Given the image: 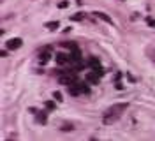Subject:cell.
Listing matches in <instances>:
<instances>
[{
  "label": "cell",
  "mask_w": 155,
  "mask_h": 141,
  "mask_svg": "<svg viewBox=\"0 0 155 141\" xmlns=\"http://www.w3.org/2000/svg\"><path fill=\"white\" fill-rule=\"evenodd\" d=\"M129 109V102H116L113 106H109L106 111H104V116H102V122L106 125H111L115 123L116 120H120V116Z\"/></svg>",
  "instance_id": "obj_1"
},
{
  "label": "cell",
  "mask_w": 155,
  "mask_h": 141,
  "mask_svg": "<svg viewBox=\"0 0 155 141\" xmlns=\"http://www.w3.org/2000/svg\"><path fill=\"white\" fill-rule=\"evenodd\" d=\"M67 92L71 95H81V94H88L90 90H88L87 83H79V81H76V83H72V85L67 86Z\"/></svg>",
  "instance_id": "obj_2"
},
{
  "label": "cell",
  "mask_w": 155,
  "mask_h": 141,
  "mask_svg": "<svg viewBox=\"0 0 155 141\" xmlns=\"http://www.w3.org/2000/svg\"><path fill=\"white\" fill-rule=\"evenodd\" d=\"M58 81L62 85H72L78 81V76H76V71L72 69V71H69V72H60V76H58Z\"/></svg>",
  "instance_id": "obj_3"
},
{
  "label": "cell",
  "mask_w": 155,
  "mask_h": 141,
  "mask_svg": "<svg viewBox=\"0 0 155 141\" xmlns=\"http://www.w3.org/2000/svg\"><path fill=\"white\" fill-rule=\"evenodd\" d=\"M78 62H81V51L74 48V49H71V55H69V64H72V65H76Z\"/></svg>",
  "instance_id": "obj_4"
},
{
  "label": "cell",
  "mask_w": 155,
  "mask_h": 141,
  "mask_svg": "<svg viewBox=\"0 0 155 141\" xmlns=\"http://www.w3.org/2000/svg\"><path fill=\"white\" fill-rule=\"evenodd\" d=\"M101 76L102 74H99L97 71H90V72H87V83H92V85H95V83H99V79H101Z\"/></svg>",
  "instance_id": "obj_5"
},
{
  "label": "cell",
  "mask_w": 155,
  "mask_h": 141,
  "mask_svg": "<svg viewBox=\"0 0 155 141\" xmlns=\"http://www.w3.org/2000/svg\"><path fill=\"white\" fill-rule=\"evenodd\" d=\"M21 44H23V41L19 37L9 39V41H7V49H18V48H21Z\"/></svg>",
  "instance_id": "obj_6"
},
{
  "label": "cell",
  "mask_w": 155,
  "mask_h": 141,
  "mask_svg": "<svg viewBox=\"0 0 155 141\" xmlns=\"http://www.w3.org/2000/svg\"><path fill=\"white\" fill-rule=\"evenodd\" d=\"M94 16H97V18H101L102 21H106V23H109V25H113V19L109 18V16H107L106 12H99V11H97V12H94Z\"/></svg>",
  "instance_id": "obj_7"
},
{
  "label": "cell",
  "mask_w": 155,
  "mask_h": 141,
  "mask_svg": "<svg viewBox=\"0 0 155 141\" xmlns=\"http://www.w3.org/2000/svg\"><path fill=\"white\" fill-rule=\"evenodd\" d=\"M88 65L92 67V69H102V65H101V60H99V58H95V56H92V58L88 60Z\"/></svg>",
  "instance_id": "obj_8"
},
{
  "label": "cell",
  "mask_w": 155,
  "mask_h": 141,
  "mask_svg": "<svg viewBox=\"0 0 155 141\" xmlns=\"http://www.w3.org/2000/svg\"><path fill=\"white\" fill-rule=\"evenodd\" d=\"M69 62V56L64 55V53H57V64L58 65H64V64H67Z\"/></svg>",
  "instance_id": "obj_9"
},
{
  "label": "cell",
  "mask_w": 155,
  "mask_h": 141,
  "mask_svg": "<svg viewBox=\"0 0 155 141\" xmlns=\"http://www.w3.org/2000/svg\"><path fill=\"white\" fill-rule=\"evenodd\" d=\"M37 122H39V123H46V122H48L46 111H39V113H37Z\"/></svg>",
  "instance_id": "obj_10"
},
{
  "label": "cell",
  "mask_w": 155,
  "mask_h": 141,
  "mask_svg": "<svg viewBox=\"0 0 155 141\" xmlns=\"http://www.w3.org/2000/svg\"><path fill=\"white\" fill-rule=\"evenodd\" d=\"M60 27V21H48L46 23V28L48 30H55V28H58Z\"/></svg>",
  "instance_id": "obj_11"
},
{
  "label": "cell",
  "mask_w": 155,
  "mask_h": 141,
  "mask_svg": "<svg viewBox=\"0 0 155 141\" xmlns=\"http://www.w3.org/2000/svg\"><path fill=\"white\" fill-rule=\"evenodd\" d=\"M48 60H49V49H46L44 53H41V62H42V64H46Z\"/></svg>",
  "instance_id": "obj_12"
},
{
  "label": "cell",
  "mask_w": 155,
  "mask_h": 141,
  "mask_svg": "<svg viewBox=\"0 0 155 141\" xmlns=\"http://www.w3.org/2000/svg\"><path fill=\"white\" fill-rule=\"evenodd\" d=\"M83 16H85L83 12H76V14H72V16H71V19H72V21H81Z\"/></svg>",
  "instance_id": "obj_13"
},
{
  "label": "cell",
  "mask_w": 155,
  "mask_h": 141,
  "mask_svg": "<svg viewBox=\"0 0 155 141\" xmlns=\"http://www.w3.org/2000/svg\"><path fill=\"white\" fill-rule=\"evenodd\" d=\"M62 46H64V48H69V49H74V48H78L76 42H71V41H69V42H62Z\"/></svg>",
  "instance_id": "obj_14"
},
{
  "label": "cell",
  "mask_w": 155,
  "mask_h": 141,
  "mask_svg": "<svg viewBox=\"0 0 155 141\" xmlns=\"http://www.w3.org/2000/svg\"><path fill=\"white\" fill-rule=\"evenodd\" d=\"M67 7H69V2H67V0L58 2V9H67Z\"/></svg>",
  "instance_id": "obj_15"
},
{
  "label": "cell",
  "mask_w": 155,
  "mask_h": 141,
  "mask_svg": "<svg viewBox=\"0 0 155 141\" xmlns=\"http://www.w3.org/2000/svg\"><path fill=\"white\" fill-rule=\"evenodd\" d=\"M46 108H48L49 111H51V109H55V102H53V101H48V102H46Z\"/></svg>",
  "instance_id": "obj_16"
},
{
  "label": "cell",
  "mask_w": 155,
  "mask_h": 141,
  "mask_svg": "<svg viewBox=\"0 0 155 141\" xmlns=\"http://www.w3.org/2000/svg\"><path fill=\"white\" fill-rule=\"evenodd\" d=\"M53 97H55V99H57L58 102H60V101H62V94H60V92H53Z\"/></svg>",
  "instance_id": "obj_17"
},
{
  "label": "cell",
  "mask_w": 155,
  "mask_h": 141,
  "mask_svg": "<svg viewBox=\"0 0 155 141\" xmlns=\"http://www.w3.org/2000/svg\"><path fill=\"white\" fill-rule=\"evenodd\" d=\"M72 129H74V125H69V123H65V125H64V129H62V131H72Z\"/></svg>",
  "instance_id": "obj_18"
},
{
  "label": "cell",
  "mask_w": 155,
  "mask_h": 141,
  "mask_svg": "<svg viewBox=\"0 0 155 141\" xmlns=\"http://www.w3.org/2000/svg\"><path fill=\"white\" fill-rule=\"evenodd\" d=\"M150 25H152V27H155V19H153V21H150Z\"/></svg>",
  "instance_id": "obj_19"
}]
</instances>
